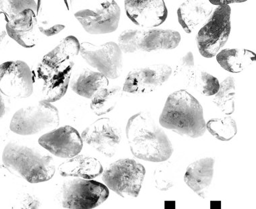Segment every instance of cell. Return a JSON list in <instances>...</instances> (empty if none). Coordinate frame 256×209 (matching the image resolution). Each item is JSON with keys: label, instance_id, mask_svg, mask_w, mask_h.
I'll return each mask as SVG.
<instances>
[{"label": "cell", "instance_id": "6da1fadb", "mask_svg": "<svg viewBox=\"0 0 256 209\" xmlns=\"http://www.w3.org/2000/svg\"><path fill=\"white\" fill-rule=\"evenodd\" d=\"M126 134L132 154L140 160L164 162L174 152L172 141L148 111L132 116L126 125Z\"/></svg>", "mask_w": 256, "mask_h": 209}, {"label": "cell", "instance_id": "7a4b0ae2", "mask_svg": "<svg viewBox=\"0 0 256 209\" xmlns=\"http://www.w3.org/2000/svg\"><path fill=\"white\" fill-rule=\"evenodd\" d=\"M2 160L10 173L31 184L49 181L56 173L54 158L38 146L24 141L8 143Z\"/></svg>", "mask_w": 256, "mask_h": 209}, {"label": "cell", "instance_id": "3957f363", "mask_svg": "<svg viewBox=\"0 0 256 209\" xmlns=\"http://www.w3.org/2000/svg\"><path fill=\"white\" fill-rule=\"evenodd\" d=\"M159 123L180 136L198 138L206 131L202 106L186 90L170 94L164 104Z\"/></svg>", "mask_w": 256, "mask_h": 209}, {"label": "cell", "instance_id": "277c9868", "mask_svg": "<svg viewBox=\"0 0 256 209\" xmlns=\"http://www.w3.org/2000/svg\"><path fill=\"white\" fill-rule=\"evenodd\" d=\"M181 42L180 32L172 29H128L118 38V46L125 54L174 50Z\"/></svg>", "mask_w": 256, "mask_h": 209}, {"label": "cell", "instance_id": "5b68a950", "mask_svg": "<svg viewBox=\"0 0 256 209\" xmlns=\"http://www.w3.org/2000/svg\"><path fill=\"white\" fill-rule=\"evenodd\" d=\"M59 124L60 114L57 108L51 102L40 100L16 112L12 118L10 128L21 136H31L54 130Z\"/></svg>", "mask_w": 256, "mask_h": 209}, {"label": "cell", "instance_id": "8992f818", "mask_svg": "<svg viewBox=\"0 0 256 209\" xmlns=\"http://www.w3.org/2000/svg\"><path fill=\"white\" fill-rule=\"evenodd\" d=\"M146 170L131 158L112 162L102 172V179L108 188L124 198H136L143 184Z\"/></svg>", "mask_w": 256, "mask_h": 209}, {"label": "cell", "instance_id": "52a82bcc", "mask_svg": "<svg viewBox=\"0 0 256 209\" xmlns=\"http://www.w3.org/2000/svg\"><path fill=\"white\" fill-rule=\"evenodd\" d=\"M110 196L106 184L92 180L74 178L64 183L58 199L62 206L70 209L96 208Z\"/></svg>", "mask_w": 256, "mask_h": 209}, {"label": "cell", "instance_id": "ba28073f", "mask_svg": "<svg viewBox=\"0 0 256 209\" xmlns=\"http://www.w3.org/2000/svg\"><path fill=\"white\" fill-rule=\"evenodd\" d=\"M230 14V6H218L199 30L196 40L203 57H214L228 42L232 30Z\"/></svg>", "mask_w": 256, "mask_h": 209}, {"label": "cell", "instance_id": "9c48e42d", "mask_svg": "<svg viewBox=\"0 0 256 209\" xmlns=\"http://www.w3.org/2000/svg\"><path fill=\"white\" fill-rule=\"evenodd\" d=\"M80 54L89 66L106 78L114 80L121 76L124 68L123 52L116 42L94 44L83 42Z\"/></svg>", "mask_w": 256, "mask_h": 209}, {"label": "cell", "instance_id": "30bf717a", "mask_svg": "<svg viewBox=\"0 0 256 209\" xmlns=\"http://www.w3.org/2000/svg\"><path fill=\"white\" fill-rule=\"evenodd\" d=\"M90 9L78 11L75 17L90 34H112L117 30L121 10L116 1L98 2Z\"/></svg>", "mask_w": 256, "mask_h": 209}, {"label": "cell", "instance_id": "8fae6325", "mask_svg": "<svg viewBox=\"0 0 256 209\" xmlns=\"http://www.w3.org/2000/svg\"><path fill=\"white\" fill-rule=\"evenodd\" d=\"M172 74V68L164 64L136 68L126 76L123 92L132 96H146L168 82Z\"/></svg>", "mask_w": 256, "mask_h": 209}, {"label": "cell", "instance_id": "7c38bea8", "mask_svg": "<svg viewBox=\"0 0 256 209\" xmlns=\"http://www.w3.org/2000/svg\"><path fill=\"white\" fill-rule=\"evenodd\" d=\"M0 90L8 98H24L34 92L32 70L24 62L9 61L0 66Z\"/></svg>", "mask_w": 256, "mask_h": 209}, {"label": "cell", "instance_id": "4fadbf2b", "mask_svg": "<svg viewBox=\"0 0 256 209\" xmlns=\"http://www.w3.org/2000/svg\"><path fill=\"white\" fill-rule=\"evenodd\" d=\"M83 142L108 158L115 156L122 140V130L110 118L96 120L82 132Z\"/></svg>", "mask_w": 256, "mask_h": 209}, {"label": "cell", "instance_id": "5bb4252c", "mask_svg": "<svg viewBox=\"0 0 256 209\" xmlns=\"http://www.w3.org/2000/svg\"><path fill=\"white\" fill-rule=\"evenodd\" d=\"M34 90L42 100L58 102L66 94L72 74L54 70L38 60L32 66Z\"/></svg>", "mask_w": 256, "mask_h": 209}, {"label": "cell", "instance_id": "9a60e30c", "mask_svg": "<svg viewBox=\"0 0 256 209\" xmlns=\"http://www.w3.org/2000/svg\"><path fill=\"white\" fill-rule=\"evenodd\" d=\"M174 74L182 80L186 86L191 87L202 96H210L218 92L220 82L200 66H196L191 52L180 58L174 67Z\"/></svg>", "mask_w": 256, "mask_h": 209}, {"label": "cell", "instance_id": "2e32d148", "mask_svg": "<svg viewBox=\"0 0 256 209\" xmlns=\"http://www.w3.org/2000/svg\"><path fill=\"white\" fill-rule=\"evenodd\" d=\"M83 142L78 132L70 126L58 128L38 139L40 146L53 156L64 158L78 156L82 150Z\"/></svg>", "mask_w": 256, "mask_h": 209}, {"label": "cell", "instance_id": "e0dca14e", "mask_svg": "<svg viewBox=\"0 0 256 209\" xmlns=\"http://www.w3.org/2000/svg\"><path fill=\"white\" fill-rule=\"evenodd\" d=\"M125 10L130 20L145 28L159 26L168 18V8L162 0H127Z\"/></svg>", "mask_w": 256, "mask_h": 209}, {"label": "cell", "instance_id": "ac0fdd59", "mask_svg": "<svg viewBox=\"0 0 256 209\" xmlns=\"http://www.w3.org/2000/svg\"><path fill=\"white\" fill-rule=\"evenodd\" d=\"M6 32L22 47H34L40 40V32L36 14L28 9L13 17L7 22Z\"/></svg>", "mask_w": 256, "mask_h": 209}, {"label": "cell", "instance_id": "d6986e66", "mask_svg": "<svg viewBox=\"0 0 256 209\" xmlns=\"http://www.w3.org/2000/svg\"><path fill=\"white\" fill-rule=\"evenodd\" d=\"M80 50V44L77 38L72 36H68L40 60L54 70L66 74H72L76 60Z\"/></svg>", "mask_w": 256, "mask_h": 209}, {"label": "cell", "instance_id": "ffe728a7", "mask_svg": "<svg viewBox=\"0 0 256 209\" xmlns=\"http://www.w3.org/2000/svg\"><path fill=\"white\" fill-rule=\"evenodd\" d=\"M215 160L205 158L190 164L184 176V181L188 187L202 198L208 194L214 176Z\"/></svg>", "mask_w": 256, "mask_h": 209}, {"label": "cell", "instance_id": "44dd1931", "mask_svg": "<svg viewBox=\"0 0 256 209\" xmlns=\"http://www.w3.org/2000/svg\"><path fill=\"white\" fill-rule=\"evenodd\" d=\"M108 85V78L104 75L86 68L72 72L70 82V86L75 94L90 100L98 90Z\"/></svg>", "mask_w": 256, "mask_h": 209}, {"label": "cell", "instance_id": "7402d4cb", "mask_svg": "<svg viewBox=\"0 0 256 209\" xmlns=\"http://www.w3.org/2000/svg\"><path fill=\"white\" fill-rule=\"evenodd\" d=\"M58 171L63 177L92 180L102 175L104 168L96 158L78 154L60 164Z\"/></svg>", "mask_w": 256, "mask_h": 209}, {"label": "cell", "instance_id": "603a6c76", "mask_svg": "<svg viewBox=\"0 0 256 209\" xmlns=\"http://www.w3.org/2000/svg\"><path fill=\"white\" fill-rule=\"evenodd\" d=\"M212 12L210 2L186 1L178 10V21L187 34H192L208 20Z\"/></svg>", "mask_w": 256, "mask_h": 209}, {"label": "cell", "instance_id": "cb8c5ba5", "mask_svg": "<svg viewBox=\"0 0 256 209\" xmlns=\"http://www.w3.org/2000/svg\"><path fill=\"white\" fill-rule=\"evenodd\" d=\"M216 60L226 70L240 73L256 61V54L245 49H226L217 54Z\"/></svg>", "mask_w": 256, "mask_h": 209}, {"label": "cell", "instance_id": "d4e9b609", "mask_svg": "<svg viewBox=\"0 0 256 209\" xmlns=\"http://www.w3.org/2000/svg\"><path fill=\"white\" fill-rule=\"evenodd\" d=\"M123 94L120 86H106L100 89L91 98L90 108L96 116H102L113 111Z\"/></svg>", "mask_w": 256, "mask_h": 209}, {"label": "cell", "instance_id": "484cf974", "mask_svg": "<svg viewBox=\"0 0 256 209\" xmlns=\"http://www.w3.org/2000/svg\"><path fill=\"white\" fill-rule=\"evenodd\" d=\"M236 80L232 76H228L220 84L218 92L212 98V102L220 111L230 115L236 110Z\"/></svg>", "mask_w": 256, "mask_h": 209}, {"label": "cell", "instance_id": "4316f807", "mask_svg": "<svg viewBox=\"0 0 256 209\" xmlns=\"http://www.w3.org/2000/svg\"><path fill=\"white\" fill-rule=\"evenodd\" d=\"M206 129L215 138L221 141H230L238 132L236 122L230 116L211 119L206 124Z\"/></svg>", "mask_w": 256, "mask_h": 209}, {"label": "cell", "instance_id": "83f0119b", "mask_svg": "<svg viewBox=\"0 0 256 209\" xmlns=\"http://www.w3.org/2000/svg\"><path fill=\"white\" fill-rule=\"evenodd\" d=\"M1 12L4 14L7 22L13 17L22 12L26 10L30 9L36 14L38 13V2L30 0V1H1Z\"/></svg>", "mask_w": 256, "mask_h": 209}, {"label": "cell", "instance_id": "f1b7e54d", "mask_svg": "<svg viewBox=\"0 0 256 209\" xmlns=\"http://www.w3.org/2000/svg\"><path fill=\"white\" fill-rule=\"evenodd\" d=\"M155 186L160 191H168L174 186V175L170 165H162L155 170L153 175Z\"/></svg>", "mask_w": 256, "mask_h": 209}, {"label": "cell", "instance_id": "f546056e", "mask_svg": "<svg viewBox=\"0 0 256 209\" xmlns=\"http://www.w3.org/2000/svg\"><path fill=\"white\" fill-rule=\"evenodd\" d=\"M38 26L40 32L44 36H56L65 28V26L61 24H54L53 26H50L49 22L46 21L38 22Z\"/></svg>", "mask_w": 256, "mask_h": 209}, {"label": "cell", "instance_id": "4dcf8cb0", "mask_svg": "<svg viewBox=\"0 0 256 209\" xmlns=\"http://www.w3.org/2000/svg\"><path fill=\"white\" fill-rule=\"evenodd\" d=\"M245 1H212V0H210L209 1V2L211 4L214 5H218V6H223V5H228V4H232L234 2H244Z\"/></svg>", "mask_w": 256, "mask_h": 209}, {"label": "cell", "instance_id": "1f68e13d", "mask_svg": "<svg viewBox=\"0 0 256 209\" xmlns=\"http://www.w3.org/2000/svg\"><path fill=\"white\" fill-rule=\"evenodd\" d=\"M4 104L3 102L2 96H1V118H2L4 114Z\"/></svg>", "mask_w": 256, "mask_h": 209}]
</instances>
